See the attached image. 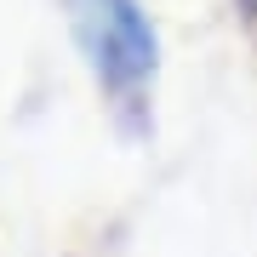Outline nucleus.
Instances as JSON below:
<instances>
[{"instance_id": "f257e3e1", "label": "nucleus", "mask_w": 257, "mask_h": 257, "mask_svg": "<svg viewBox=\"0 0 257 257\" xmlns=\"http://www.w3.org/2000/svg\"><path fill=\"white\" fill-rule=\"evenodd\" d=\"M74 35L109 92H138L155 74V29L138 0H69Z\"/></svg>"}]
</instances>
